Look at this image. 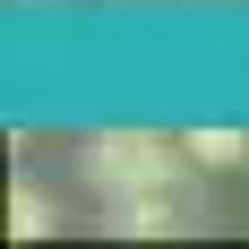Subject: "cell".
Returning a JSON list of instances; mask_svg holds the SVG:
<instances>
[{
	"instance_id": "6da1fadb",
	"label": "cell",
	"mask_w": 249,
	"mask_h": 249,
	"mask_svg": "<svg viewBox=\"0 0 249 249\" xmlns=\"http://www.w3.org/2000/svg\"><path fill=\"white\" fill-rule=\"evenodd\" d=\"M180 163H189V146L180 138H155V129H103V138H86V180L103 198L180 189Z\"/></svg>"
},
{
	"instance_id": "7a4b0ae2",
	"label": "cell",
	"mask_w": 249,
	"mask_h": 249,
	"mask_svg": "<svg viewBox=\"0 0 249 249\" xmlns=\"http://www.w3.org/2000/svg\"><path fill=\"white\" fill-rule=\"evenodd\" d=\"M112 206H121L112 224H121L129 241H146V232H180V224H189V215H180V198H172V189H138V198H112Z\"/></svg>"
},
{
	"instance_id": "3957f363",
	"label": "cell",
	"mask_w": 249,
	"mask_h": 249,
	"mask_svg": "<svg viewBox=\"0 0 249 249\" xmlns=\"http://www.w3.org/2000/svg\"><path fill=\"white\" fill-rule=\"evenodd\" d=\"M180 146L198 172H232V163H249V129H180Z\"/></svg>"
},
{
	"instance_id": "277c9868",
	"label": "cell",
	"mask_w": 249,
	"mask_h": 249,
	"mask_svg": "<svg viewBox=\"0 0 249 249\" xmlns=\"http://www.w3.org/2000/svg\"><path fill=\"white\" fill-rule=\"evenodd\" d=\"M9 232H18V241H43L52 232V198L43 189H9Z\"/></svg>"
}]
</instances>
